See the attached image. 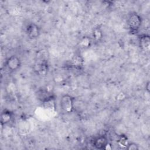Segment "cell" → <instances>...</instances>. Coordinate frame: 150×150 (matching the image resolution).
Listing matches in <instances>:
<instances>
[{"mask_svg": "<svg viewBox=\"0 0 150 150\" xmlns=\"http://www.w3.org/2000/svg\"><path fill=\"white\" fill-rule=\"evenodd\" d=\"M108 145V139L104 135L98 136L93 140V146L98 149H105Z\"/></svg>", "mask_w": 150, "mask_h": 150, "instance_id": "cell-4", "label": "cell"}, {"mask_svg": "<svg viewBox=\"0 0 150 150\" xmlns=\"http://www.w3.org/2000/svg\"><path fill=\"white\" fill-rule=\"evenodd\" d=\"M118 144L119 145L124 148H126L128 144V138L127 137V136L124 135H121L120 136V137L118 139Z\"/></svg>", "mask_w": 150, "mask_h": 150, "instance_id": "cell-10", "label": "cell"}, {"mask_svg": "<svg viewBox=\"0 0 150 150\" xmlns=\"http://www.w3.org/2000/svg\"><path fill=\"white\" fill-rule=\"evenodd\" d=\"M38 97L40 100L44 103L52 101V100L54 99L53 95L51 93L45 89L40 90L38 91Z\"/></svg>", "mask_w": 150, "mask_h": 150, "instance_id": "cell-7", "label": "cell"}, {"mask_svg": "<svg viewBox=\"0 0 150 150\" xmlns=\"http://www.w3.org/2000/svg\"><path fill=\"white\" fill-rule=\"evenodd\" d=\"M90 39L88 37H84L81 42V45L83 46L87 47L90 46Z\"/></svg>", "mask_w": 150, "mask_h": 150, "instance_id": "cell-12", "label": "cell"}, {"mask_svg": "<svg viewBox=\"0 0 150 150\" xmlns=\"http://www.w3.org/2000/svg\"><path fill=\"white\" fill-rule=\"evenodd\" d=\"M62 110L66 113H71L74 109V98L69 95H63L60 101Z\"/></svg>", "mask_w": 150, "mask_h": 150, "instance_id": "cell-2", "label": "cell"}, {"mask_svg": "<svg viewBox=\"0 0 150 150\" xmlns=\"http://www.w3.org/2000/svg\"><path fill=\"white\" fill-rule=\"evenodd\" d=\"M40 30L39 27L35 23H30L26 28V33L28 38L30 39H35L40 35Z\"/></svg>", "mask_w": 150, "mask_h": 150, "instance_id": "cell-5", "label": "cell"}, {"mask_svg": "<svg viewBox=\"0 0 150 150\" xmlns=\"http://www.w3.org/2000/svg\"><path fill=\"white\" fill-rule=\"evenodd\" d=\"M126 148L129 150H138V149H139V146L135 143L129 142L127 146L126 147Z\"/></svg>", "mask_w": 150, "mask_h": 150, "instance_id": "cell-11", "label": "cell"}, {"mask_svg": "<svg viewBox=\"0 0 150 150\" xmlns=\"http://www.w3.org/2000/svg\"><path fill=\"white\" fill-rule=\"evenodd\" d=\"M145 88L148 92H149V81L147 82L146 86H145Z\"/></svg>", "mask_w": 150, "mask_h": 150, "instance_id": "cell-13", "label": "cell"}, {"mask_svg": "<svg viewBox=\"0 0 150 150\" xmlns=\"http://www.w3.org/2000/svg\"><path fill=\"white\" fill-rule=\"evenodd\" d=\"M103 37V33L99 28H95L93 31V38L94 41L99 42Z\"/></svg>", "mask_w": 150, "mask_h": 150, "instance_id": "cell-9", "label": "cell"}, {"mask_svg": "<svg viewBox=\"0 0 150 150\" xmlns=\"http://www.w3.org/2000/svg\"><path fill=\"white\" fill-rule=\"evenodd\" d=\"M21 66V61L20 59L15 56L12 55L8 57L6 61V66L8 69L11 71H16Z\"/></svg>", "mask_w": 150, "mask_h": 150, "instance_id": "cell-3", "label": "cell"}, {"mask_svg": "<svg viewBox=\"0 0 150 150\" xmlns=\"http://www.w3.org/2000/svg\"><path fill=\"white\" fill-rule=\"evenodd\" d=\"M127 23L128 27L132 33H137L142 24V18L137 13L132 12L129 14Z\"/></svg>", "mask_w": 150, "mask_h": 150, "instance_id": "cell-1", "label": "cell"}, {"mask_svg": "<svg viewBox=\"0 0 150 150\" xmlns=\"http://www.w3.org/2000/svg\"><path fill=\"white\" fill-rule=\"evenodd\" d=\"M139 47L144 52H149L150 49V37L148 35H142L139 37Z\"/></svg>", "mask_w": 150, "mask_h": 150, "instance_id": "cell-6", "label": "cell"}, {"mask_svg": "<svg viewBox=\"0 0 150 150\" xmlns=\"http://www.w3.org/2000/svg\"><path fill=\"white\" fill-rule=\"evenodd\" d=\"M13 118V113L8 110H4L1 114V125L7 124L11 121Z\"/></svg>", "mask_w": 150, "mask_h": 150, "instance_id": "cell-8", "label": "cell"}]
</instances>
